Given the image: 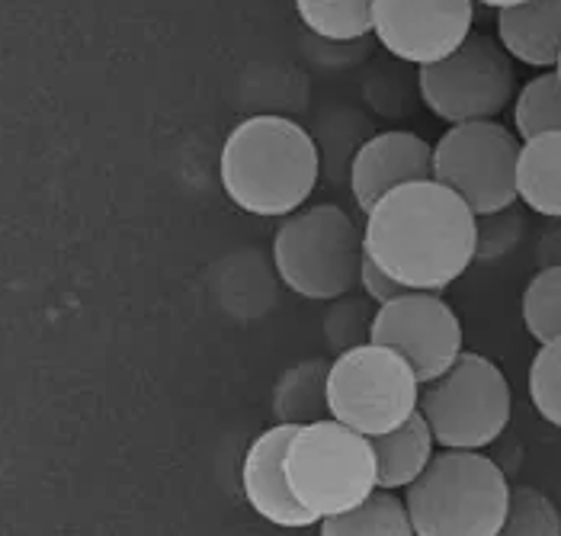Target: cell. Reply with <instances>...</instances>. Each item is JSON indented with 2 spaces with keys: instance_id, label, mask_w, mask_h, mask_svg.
<instances>
[{
  "instance_id": "6da1fadb",
  "label": "cell",
  "mask_w": 561,
  "mask_h": 536,
  "mask_svg": "<svg viewBox=\"0 0 561 536\" xmlns=\"http://www.w3.org/2000/svg\"><path fill=\"white\" fill-rule=\"evenodd\" d=\"M476 213L439 180L386 193L363 223V251L408 289L443 293L476 264Z\"/></svg>"
},
{
  "instance_id": "7a4b0ae2",
  "label": "cell",
  "mask_w": 561,
  "mask_h": 536,
  "mask_svg": "<svg viewBox=\"0 0 561 536\" xmlns=\"http://www.w3.org/2000/svg\"><path fill=\"white\" fill-rule=\"evenodd\" d=\"M321 178V155L308 129L279 113L241 119L221 145L218 180L248 216L286 219L302 209Z\"/></svg>"
},
{
  "instance_id": "3957f363",
  "label": "cell",
  "mask_w": 561,
  "mask_h": 536,
  "mask_svg": "<svg viewBox=\"0 0 561 536\" xmlns=\"http://www.w3.org/2000/svg\"><path fill=\"white\" fill-rule=\"evenodd\" d=\"M511 482L478 449L436 453L431 466L404 489L417 536H497L504 531Z\"/></svg>"
},
{
  "instance_id": "277c9868",
  "label": "cell",
  "mask_w": 561,
  "mask_h": 536,
  "mask_svg": "<svg viewBox=\"0 0 561 536\" xmlns=\"http://www.w3.org/2000/svg\"><path fill=\"white\" fill-rule=\"evenodd\" d=\"M286 479L318 524L344 514L379 486L373 441L331 414L299 424L286 447Z\"/></svg>"
},
{
  "instance_id": "5b68a950",
  "label": "cell",
  "mask_w": 561,
  "mask_h": 536,
  "mask_svg": "<svg viewBox=\"0 0 561 536\" xmlns=\"http://www.w3.org/2000/svg\"><path fill=\"white\" fill-rule=\"evenodd\" d=\"M363 261V231L334 203L289 213L273 235L276 276L302 299L350 296Z\"/></svg>"
},
{
  "instance_id": "8992f818",
  "label": "cell",
  "mask_w": 561,
  "mask_h": 536,
  "mask_svg": "<svg viewBox=\"0 0 561 536\" xmlns=\"http://www.w3.org/2000/svg\"><path fill=\"white\" fill-rule=\"evenodd\" d=\"M417 411L427 418L436 447L484 449L507 431L514 396L494 360L462 351L446 373L421 383Z\"/></svg>"
},
{
  "instance_id": "52a82bcc",
  "label": "cell",
  "mask_w": 561,
  "mask_h": 536,
  "mask_svg": "<svg viewBox=\"0 0 561 536\" xmlns=\"http://www.w3.org/2000/svg\"><path fill=\"white\" fill-rule=\"evenodd\" d=\"M421 402L414 366L386 344L366 341L331 360L328 411L353 431L376 437L408 421Z\"/></svg>"
},
{
  "instance_id": "ba28073f",
  "label": "cell",
  "mask_w": 561,
  "mask_h": 536,
  "mask_svg": "<svg viewBox=\"0 0 561 536\" xmlns=\"http://www.w3.org/2000/svg\"><path fill=\"white\" fill-rule=\"evenodd\" d=\"M417 90L424 106L449 126L497 119L517 96L514 58L501 39L469 33L456 52L417 71Z\"/></svg>"
},
{
  "instance_id": "9c48e42d",
  "label": "cell",
  "mask_w": 561,
  "mask_h": 536,
  "mask_svg": "<svg viewBox=\"0 0 561 536\" xmlns=\"http://www.w3.org/2000/svg\"><path fill=\"white\" fill-rule=\"evenodd\" d=\"M517 158L519 135L497 119L456 123L433 145V180L484 216L517 203Z\"/></svg>"
},
{
  "instance_id": "30bf717a",
  "label": "cell",
  "mask_w": 561,
  "mask_h": 536,
  "mask_svg": "<svg viewBox=\"0 0 561 536\" xmlns=\"http://www.w3.org/2000/svg\"><path fill=\"white\" fill-rule=\"evenodd\" d=\"M369 341L398 351L414 366L421 383L446 373L466 351L459 315L433 289H404L376 306Z\"/></svg>"
},
{
  "instance_id": "8fae6325",
  "label": "cell",
  "mask_w": 561,
  "mask_h": 536,
  "mask_svg": "<svg viewBox=\"0 0 561 536\" xmlns=\"http://www.w3.org/2000/svg\"><path fill=\"white\" fill-rule=\"evenodd\" d=\"M476 23V0H376L373 36L379 45L408 61L431 65L469 39Z\"/></svg>"
},
{
  "instance_id": "7c38bea8",
  "label": "cell",
  "mask_w": 561,
  "mask_h": 536,
  "mask_svg": "<svg viewBox=\"0 0 561 536\" xmlns=\"http://www.w3.org/2000/svg\"><path fill=\"white\" fill-rule=\"evenodd\" d=\"M296 427L299 424L276 421L273 427H266L251 441L244 463H241V489H244L251 511L266 524L283 527V531L318 527V517L299 504V498L293 494L289 479H286V447H289Z\"/></svg>"
},
{
  "instance_id": "4fadbf2b",
  "label": "cell",
  "mask_w": 561,
  "mask_h": 536,
  "mask_svg": "<svg viewBox=\"0 0 561 536\" xmlns=\"http://www.w3.org/2000/svg\"><path fill=\"white\" fill-rule=\"evenodd\" d=\"M427 178H433V145L404 129L366 138L350 161V193L363 216L394 186Z\"/></svg>"
},
{
  "instance_id": "5bb4252c",
  "label": "cell",
  "mask_w": 561,
  "mask_h": 536,
  "mask_svg": "<svg viewBox=\"0 0 561 536\" xmlns=\"http://www.w3.org/2000/svg\"><path fill=\"white\" fill-rule=\"evenodd\" d=\"M497 39L514 61L556 68L561 55V0H523L497 10Z\"/></svg>"
},
{
  "instance_id": "9a60e30c",
  "label": "cell",
  "mask_w": 561,
  "mask_h": 536,
  "mask_svg": "<svg viewBox=\"0 0 561 536\" xmlns=\"http://www.w3.org/2000/svg\"><path fill=\"white\" fill-rule=\"evenodd\" d=\"M369 441L376 449V482L391 492H404L436 456V437L421 411Z\"/></svg>"
},
{
  "instance_id": "2e32d148",
  "label": "cell",
  "mask_w": 561,
  "mask_h": 536,
  "mask_svg": "<svg viewBox=\"0 0 561 536\" xmlns=\"http://www.w3.org/2000/svg\"><path fill=\"white\" fill-rule=\"evenodd\" d=\"M517 199L542 219H561V133L519 141Z\"/></svg>"
},
{
  "instance_id": "e0dca14e",
  "label": "cell",
  "mask_w": 561,
  "mask_h": 536,
  "mask_svg": "<svg viewBox=\"0 0 561 536\" xmlns=\"http://www.w3.org/2000/svg\"><path fill=\"white\" fill-rule=\"evenodd\" d=\"M321 536H414V524L404 498L391 489H373L356 508L324 517L318 524Z\"/></svg>"
},
{
  "instance_id": "ac0fdd59",
  "label": "cell",
  "mask_w": 561,
  "mask_h": 536,
  "mask_svg": "<svg viewBox=\"0 0 561 536\" xmlns=\"http://www.w3.org/2000/svg\"><path fill=\"white\" fill-rule=\"evenodd\" d=\"M328 373L331 360H302L289 366L273 386V414L276 421L308 424L328 418Z\"/></svg>"
},
{
  "instance_id": "d6986e66",
  "label": "cell",
  "mask_w": 561,
  "mask_h": 536,
  "mask_svg": "<svg viewBox=\"0 0 561 536\" xmlns=\"http://www.w3.org/2000/svg\"><path fill=\"white\" fill-rule=\"evenodd\" d=\"M376 0H296L302 26L328 43H356L373 33Z\"/></svg>"
},
{
  "instance_id": "ffe728a7",
  "label": "cell",
  "mask_w": 561,
  "mask_h": 536,
  "mask_svg": "<svg viewBox=\"0 0 561 536\" xmlns=\"http://www.w3.org/2000/svg\"><path fill=\"white\" fill-rule=\"evenodd\" d=\"M514 129L519 141L542 133H561V81L556 68L523 84L514 100Z\"/></svg>"
},
{
  "instance_id": "44dd1931",
  "label": "cell",
  "mask_w": 561,
  "mask_h": 536,
  "mask_svg": "<svg viewBox=\"0 0 561 536\" xmlns=\"http://www.w3.org/2000/svg\"><path fill=\"white\" fill-rule=\"evenodd\" d=\"M519 312L533 341L549 344L561 338V264L536 270L529 286L523 289Z\"/></svg>"
},
{
  "instance_id": "7402d4cb",
  "label": "cell",
  "mask_w": 561,
  "mask_h": 536,
  "mask_svg": "<svg viewBox=\"0 0 561 536\" xmlns=\"http://www.w3.org/2000/svg\"><path fill=\"white\" fill-rule=\"evenodd\" d=\"M511 536H559L561 514L556 501L549 494L529 486H511V501H507V517L504 531Z\"/></svg>"
},
{
  "instance_id": "603a6c76",
  "label": "cell",
  "mask_w": 561,
  "mask_h": 536,
  "mask_svg": "<svg viewBox=\"0 0 561 536\" xmlns=\"http://www.w3.org/2000/svg\"><path fill=\"white\" fill-rule=\"evenodd\" d=\"M529 402L542 421L561 427V338L539 344L529 363Z\"/></svg>"
},
{
  "instance_id": "cb8c5ba5",
  "label": "cell",
  "mask_w": 561,
  "mask_h": 536,
  "mask_svg": "<svg viewBox=\"0 0 561 536\" xmlns=\"http://www.w3.org/2000/svg\"><path fill=\"white\" fill-rule=\"evenodd\" d=\"M523 231H526V216L514 206H504V209H494V213H484L476 219V261L481 264H491V261H501L507 258L519 241H523Z\"/></svg>"
},
{
  "instance_id": "d4e9b609",
  "label": "cell",
  "mask_w": 561,
  "mask_h": 536,
  "mask_svg": "<svg viewBox=\"0 0 561 536\" xmlns=\"http://www.w3.org/2000/svg\"><path fill=\"white\" fill-rule=\"evenodd\" d=\"M373 315L363 303L356 299H334L331 303V312L324 318V334H328V344L341 354L350 351L356 344H366L369 341V328H373Z\"/></svg>"
},
{
  "instance_id": "484cf974",
  "label": "cell",
  "mask_w": 561,
  "mask_h": 536,
  "mask_svg": "<svg viewBox=\"0 0 561 536\" xmlns=\"http://www.w3.org/2000/svg\"><path fill=\"white\" fill-rule=\"evenodd\" d=\"M356 286H363V296H366L373 306H382V303H389V299L401 296V293L408 289V286H401L394 276H389L386 270L379 267L373 258H366V251H363V261H359Z\"/></svg>"
},
{
  "instance_id": "4316f807",
  "label": "cell",
  "mask_w": 561,
  "mask_h": 536,
  "mask_svg": "<svg viewBox=\"0 0 561 536\" xmlns=\"http://www.w3.org/2000/svg\"><path fill=\"white\" fill-rule=\"evenodd\" d=\"M549 228L539 235L536 241V264L549 267V264H561V219H549Z\"/></svg>"
},
{
  "instance_id": "83f0119b",
  "label": "cell",
  "mask_w": 561,
  "mask_h": 536,
  "mask_svg": "<svg viewBox=\"0 0 561 536\" xmlns=\"http://www.w3.org/2000/svg\"><path fill=\"white\" fill-rule=\"evenodd\" d=\"M476 3H484V7H491V10H504V7H517L523 0H476Z\"/></svg>"
},
{
  "instance_id": "f1b7e54d",
  "label": "cell",
  "mask_w": 561,
  "mask_h": 536,
  "mask_svg": "<svg viewBox=\"0 0 561 536\" xmlns=\"http://www.w3.org/2000/svg\"><path fill=\"white\" fill-rule=\"evenodd\" d=\"M556 75H559V81H561V55H559V61H556Z\"/></svg>"
}]
</instances>
